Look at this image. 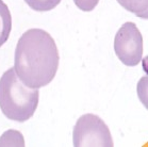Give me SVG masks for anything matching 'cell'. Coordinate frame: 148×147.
I'll return each instance as SVG.
<instances>
[{"instance_id":"obj_1","label":"cell","mask_w":148,"mask_h":147,"mask_svg":"<svg viewBox=\"0 0 148 147\" xmlns=\"http://www.w3.org/2000/svg\"><path fill=\"white\" fill-rule=\"evenodd\" d=\"M60 56L53 37L43 29H29L17 42L14 69L21 82L40 89L56 77Z\"/></svg>"},{"instance_id":"obj_2","label":"cell","mask_w":148,"mask_h":147,"mask_svg":"<svg viewBox=\"0 0 148 147\" xmlns=\"http://www.w3.org/2000/svg\"><path fill=\"white\" fill-rule=\"evenodd\" d=\"M38 89H31L20 80L14 67L0 78V109L9 120L25 123L33 116L38 106Z\"/></svg>"},{"instance_id":"obj_3","label":"cell","mask_w":148,"mask_h":147,"mask_svg":"<svg viewBox=\"0 0 148 147\" xmlns=\"http://www.w3.org/2000/svg\"><path fill=\"white\" fill-rule=\"evenodd\" d=\"M73 142L75 147L114 146L108 126L94 114H84L79 117L73 131Z\"/></svg>"},{"instance_id":"obj_4","label":"cell","mask_w":148,"mask_h":147,"mask_svg":"<svg viewBox=\"0 0 148 147\" xmlns=\"http://www.w3.org/2000/svg\"><path fill=\"white\" fill-rule=\"evenodd\" d=\"M114 51L127 66H136L143 56V36L134 23H125L114 38Z\"/></svg>"},{"instance_id":"obj_5","label":"cell","mask_w":148,"mask_h":147,"mask_svg":"<svg viewBox=\"0 0 148 147\" xmlns=\"http://www.w3.org/2000/svg\"><path fill=\"white\" fill-rule=\"evenodd\" d=\"M12 30V16L9 7L0 0V47L10 37Z\"/></svg>"},{"instance_id":"obj_6","label":"cell","mask_w":148,"mask_h":147,"mask_svg":"<svg viewBox=\"0 0 148 147\" xmlns=\"http://www.w3.org/2000/svg\"><path fill=\"white\" fill-rule=\"evenodd\" d=\"M127 11L135 14L138 17L148 18V0H116Z\"/></svg>"},{"instance_id":"obj_7","label":"cell","mask_w":148,"mask_h":147,"mask_svg":"<svg viewBox=\"0 0 148 147\" xmlns=\"http://www.w3.org/2000/svg\"><path fill=\"white\" fill-rule=\"evenodd\" d=\"M62 0H25V2L36 12H47L53 10Z\"/></svg>"},{"instance_id":"obj_8","label":"cell","mask_w":148,"mask_h":147,"mask_svg":"<svg viewBox=\"0 0 148 147\" xmlns=\"http://www.w3.org/2000/svg\"><path fill=\"white\" fill-rule=\"evenodd\" d=\"M78 9L84 12H91L97 7L99 0H74Z\"/></svg>"}]
</instances>
